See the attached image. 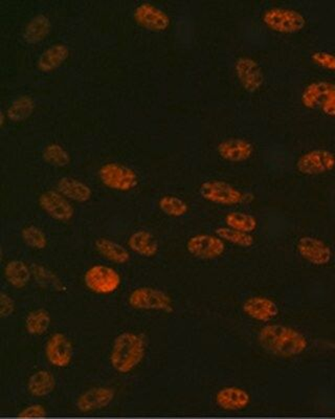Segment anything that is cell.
<instances>
[{
    "label": "cell",
    "instance_id": "ffe728a7",
    "mask_svg": "<svg viewBox=\"0 0 335 419\" xmlns=\"http://www.w3.org/2000/svg\"><path fill=\"white\" fill-rule=\"evenodd\" d=\"M57 190L66 198L77 202H86L92 198V189L81 180L63 178L57 184Z\"/></svg>",
    "mask_w": 335,
    "mask_h": 419
},
{
    "label": "cell",
    "instance_id": "e575fe53",
    "mask_svg": "<svg viewBox=\"0 0 335 419\" xmlns=\"http://www.w3.org/2000/svg\"><path fill=\"white\" fill-rule=\"evenodd\" d=\"M312 61L326 70H335V55L328 52H315L312 55Z\"/></svg>",
    "mask_w": 335,
    "mask_h": 419
},
{
    "label": "cell",
    "instance_id": "d6986e66",
    "mask_svg": "<svg viewBox=\"0 0 335 419\" xmlns=\"http://www.w3.org/2000/svg\"><path fill=\"white\" fill-rule=\"evenodd\" d=\"M70 57V48L64 43H56L46 48L38 59V68L48 72L56 70Z\"/></svg>",
    "mask_w": 335,
    "mask_h": 419
},
{
    "label": "cell",
    "instance_id": "5bb4252c",
    "mask_svg": "<svg viewBox=\"0 0 335 419\" xmlns=\"http://www.w3.org/2000/svg\"><path fill=\"white\" fill-rule=\"evenodd\" d=\"M300 255L315 266H325L331 260V249L317 238L305 236L297 241Z\"/></svg>",
    "mask_w": 335,
    "mask_h": 419
},
{
    "label": "cell",
    "instance_id": "cb8c5ba5",
    "mask_svg": "<svg viewBox=\"0 0 335 419\" xmlns=\"http://www.w3.org/2000/svg\"><path fill=\"white\" fill-rule=\"evenodd\" d=\"M52 28V22L46 15L38 14L26 23L23 30L24 40L30 44L43 40Z\"/></svg>",
    "mask_w": 335,
    "mask_h": 419
},
{
    "label": "cell",
    "instance_id": "8d00e7d4",
    "mask_svg": "<svg viewBox=\"0 0 335 419\" xmlns=\"http://www.w3.org/2000/svg\"><path fill=\"white\" fill-rule=\"evenodd\" d=\"M322 110L330 116H335V84L331 83L329 92L322 105Z\"/></svg>",
    "mask_w": 335,
    "mask_h": 419
},
{
    "label": "cell",
    "instance_id": "8fae6325",
    "mask_svg": "<svg viewBox=\"0 0 335 419\" xmlns=\"http://www.w3.org/2000/svg\"><path fill=\"white\" fill-rule=\"evenodd\" d=\"M133 17L141 26L153 32L167 30L171 23L166 12L149 2L138 4L134 9Z\"/></svg>",
    "mask_w": 335,
    "mask_h": 419
},
{
    "label": "cell",
    "instance_id": "f1b7e54d",
    "mask_svg": "<svg viewBox=\"0 0 335 419\" xmlns=\"http://www.w3.org/2000/svg\"><path fill=\"white\" fill-rule=\"evenodd\" d=\"M50 323H52V319L45 310H36L26 315L24 325H26V330L28 334L42 335L48 332Z\"/></svg>",
    "mask_w": 335,
    "mask_h": 419
},
{
    "label": "cell",
    "instance_id": "836d02e7",
    "mask_svg": "<svg viewBox=\"0 0 335 419\" xmlns=\"http://www.w3.org/2000/svg\"><path fill=\"white\" fill-rule=\"evenodd\" d=\"M21 237L26 246L35 250H43L48 246L45 233L38 227H26L21 232Z\"/></svg>",
    "mask_w": 335,
    "mask_h": 419
},
{
    "label": "cell",
    "instance_id": "74e56055",
    "mask_svg": "<svg viewBox=\"0 0 335 419\" xmlns=\"http://www.w3.org/2000/svg\"><path fill=\"white\" fill-rule=\"evenodd\" d=\"M44 415H45V410L39 405L30 406L19 414L21 418H43Z\"/></svg>",
    "mask_w": 335,
    "mask_h": 419
},
{
    "label": "cell",
    "instance_id": "f546056e",
    "mask_svg": "<svg viewBox=\"0 0 335 419\" xmlns=\"http://www.w3.org/2000/svg\"><path fill=\"white\" fill-rule=\"evenodd\" d=\"M226 224L233 230L251 234L257 229L258 222L251 214L231 212L226 216Z\"/></svg>",
    "mask_w": 335,
    "mask_h": 419
},
{
    "label": "cell",
    "instance_id": "44dd1931",
    "mask_svg": "<svg viewBox=\"0 0 335 419\" xmlns=\"http://www.w3.org/2000/svg\"><path fill=\"white\" fill-rule=\"evenodd\" d=\"M128 246L134 253L143 257H153L160 249L158 240L150 232L144 230L132 234L128 239Z\"/></svg>",
    "mask_w": 335,
    "mask_h": 419
},
{
    "label": "cell",
    "instance_id": "1f68e13d",
    "mask_svg": "<svg viewBox=\"0 0 335 419\" xmlns=\"http://www.w3.org/2000/svg\"><path fill=\"white\" fill-rule=\"evenodd\" d=\"M158 206L165 214L172 217H182L189 211L188 204L176 196H164L158 202Z\"/></svg>",
    "mask_w": 335,
    "mask_h": 419
},
{
    "label": "cell",
    "instance_id": "52a82bcc",
    "mask_svg": "<svg viewBox=\"0 0 335 419\" xmlns=\"http://www.w3.org/2000/svg\"><path fill=\"white\" fill-rule=\"evenodd\" d=\"M200 195L213 204L235 206L243 204L244 192L222 180H209L200 186Z\"/></svg>",
    "mask_w": 335,
    "mask_h": 419
},
{
    "label": "cell",
    "instance_id": "30bf717a",
    "mask_svg": "<svg viewBox=\"0 0 335 419\" xmlns=\"http://www.w3.org/2000/svg\"><path fill=\"white\" fill-rule=\"evenodd\" d=\"M74 348L72 342L63 334H54L46 342L45 357L56 368H66L72 361Z\"/></svg>",
    "mask_w": 335,
    "mask_h": 419
},
{
    "label": "cell",
    "instance_id": "f35d334b",
    "mask_svg": "<svg viewBox=\"0 0 335 419\" xmlns=\"http://www.w3.org/2000/svg\"><path fill=\"white\" fill-rule=\"evenodd\" d=\"M255 196L251 193H243V202H251Z\"/></svg>",
    "mask_w": 335,
    "mask_h": 419
},
{
    "label": "cell",
    "instance_id": "6da1fadb",
    "mask_svg": "<svg viewBox=\"0 0 335 419\" xmlns=\"http://www.w3.org/2000/svg\"><path fill=\"white\" fill-rule=\"evenodd\" d=\"M259 343L266 352L281 357L299 356L308 346L305 335L284 325L264 326L259 332Z\"/></svg>",
    "mask_w": 335,
    "mask_h": 419
},
{
    "label": "cell",
    "instance_id": "603a6c76",
    "mask_svg": "<svg viewBox=\"0 0 335 419\" xmlns=\"http://www.w3.org/2000/svg\"><path fill=\"white\" fill-rule=\"evenodd\" d=\"M56 379L48 370H39L31 376L28 381V390L33 396L44 398L54 391Z\"/></svg>",
    "mask_w": 335,
    "mask_h": 419
},
{
    "label": "cell",
    "instance_id": "4dcf8cb0",
    "mask_svg": "<svg viewBox=\"0 0 335 419\" xmlns=\"http://www.w3.org/2000/svg\"><path fill=\"white\" fill-rule=\"evenodd\" d=\"M216 235L221 238L224 241L230 242V244L241 246V248H250V246H253V242H255L251 234L233 230V229L229 228V227L218 228L216 230Z\"/></svg>",
    "mask_w": 335,
    "mask_h": 419
},
{
    "label": "cell",
    "instance_id": "7402d4cb",
    "mask_svg": "<svg viewBox=\"0 0 335 419\" xmlns=\"http://www.w3.org/2000/svg\"><path fill=\"white\" fill-rule=\"evenodd\" d=\"M32 268L21 260H12L4 268V277L15 288H23L32 278Z\"/></svg>",
    "mask_w": 335,
    "mask_h": 419
},
{
    "label": "cell",
    "instance_id": "3957f363",
    "mask_svg": "<svg viewBox=\"0 0 335 419\" xmlns=\"http://www.w3.org/2000/svg\"><path fill=\"white\" fill-rule=\"evenodd\" d=\"M84 283L90 292L98 295H111L120 288L122 278L110 266H92L84 273Z\"/></svg>",
    "mask_w": 335,
    "mask_h": 419
},
{
    "label": "cell",
    "instance_id": "4fadbf2b",
    "mask_svg": "<svg viewBox=\"0 0 335 419\" xmlns=\"http://www.w3.org/2000/svg\"><path fill=\"white\" fill-rule=\"evenodd\" d=\"M39 205L50 217L58 222H68L74 217V207L58 191H46L42 193L39 197Z\"/></svg>",
    "mask_w": 335,
    "mask_h": 419
},
{
    "label": "cell",
    "instance_id": "2e32d148",
    "mask_svg": "<svg viewBox=\"0 0 335 419\" xmlns=\"http://www.w3.org/2000/svg\"><path fill=\"white\" fill-rule=\"evenodd\" d=\"M243 312L256 321L268 322L277 317L279 308L273 300L256 295L244 302Z\"/></svg>",
    "mask_w": 335,
    "mask_h": 419
},
{
    "label": "cell",
    "instance_id": "484cf974",
    "mask_svg": "<svg viewBox=\"0 0 335 419\" xmlns=\"http://www.w3.org/2000/svg\"><path fill=\"white\" fill-rule=\"evenodd\" d=\"M331 83L326 81H317V82L310 83L306 86L302 94L301 100L305 107L314 109L323 105L328 92H329Z\"/></svg>",
    "mask_w": 335,
    "mask_h": 419
},
{
    "label": "cell",
    "instance_id": "7c38bea8",
    "mask_svg": "<svg viewBox=\"0 0 335 419\" xmlns=\"http://www.w3.org/2000/svg\"><path fill=\"white\" fill-rule=\"evenodd\" d=\"M235 72L244 89L250 92H257L264 83V75L261 66L251 57H241L235 63Z\"/></svg>",
    "mask_w": 335,
    "mask_h": 419
},
{
    "label": "cell",
    "instance_id": "ab89813d",
    "mask_svg": "<svg viewBox=\"0 0 335 419\" xmlns=\"http://www.w3.org/2000/svg\"><path fill=\"white\" fill-rule=\"evenodd\" d=\"M6 112H4V111L0 112V125H1V127H4V119H6Z\"/></svg>",
    "mask_w": 335,
    "mask_h": 419
},
{
    "label": "cell",
    "instance_id": "ac0fdd59",
    "mask_svg": "<svg viewBox=\"0 0 335 419\" xmlns=\"http://www.w3.org/2000/svg\"><path fill=\"white\" fill-rule=\"evenodd\" d=\"M250 394L238 387L222 388L216 396L217 405L229 411L244 409L250 403Z\"/></svg>",
    "mask_w": 335,
    "mask_h": 419
},
{
    "label": "cell",
    "instance_id": "d590c367",
    "mask_svg": "<svg viewBox=\"0 0 335 419\" xmlns=\"http://www.w3.org/2000/svg\"><path fill=\"white\" fill-rule=\"evenodd\" d=\"M15 312V302L10 295L1 293L0 295V315L2 317H10Z\"/></svg>",
    "mask_w": 335,
    "mask_h": 419
},
{
    "label": "cell",
    "instance_id": "7a4b0ae2",
    "mask_svg": "<svg viewBox=\"0 0 335 419\" xmlns=\"http://www.w3.org/2000/svg\"><path fill=\"white\" fill-rule=\"evenodd\" d=\"M145 354L146 342L142 335L123 332L114 339L110 352V364L119 374H129L142 363Z\"/></svg>",
    "mask_w": 335,
    "mask_h": 419
},
{
    "label": "cell",
    "instance_id": "8992f818",
    "mask_svg": "<svg viewBox=\"0 0 335 419\" xmlns=\"http://www.w3.org/2000/svg\"><path fill=\"white\" fill-rule=\"evenodd\" d=\"M99 178L107 188L130 191L138 184V174L131 168L118 163H107L99 170Z\"/></svg>",
    "mask_w": 335,
    "mask_h": 419
},
{
    "label": "cell",
    "instance_id": "5b68a950",
    "mask_svg": "<svg viewBox=\"0 0 335 419\" xmlns=\"http://www.w3.org/2000/svg\"><path fill=\"white\" fill-rule=\"evenodd\" d=\"M128 303L131 308L140 310H158L171 312L173 302L168 293L153 288H138L130 293Z\"/></svg>",
    "mask_w": 335,
    "mask_h": 419
},
{
    "label": "cell",
    "instance_id": "d4e9b609",
    "mask_svg": "<svg viewBox=\"0 0 335 419\" xmlns=\"http://www.w3.org/2000/svg\"><path fill=\"white\" fill-rule=\"evenodd\" d=\"M96 249L101 256L114 263L124 264L130 260L129 251L118 242L108 238H99L96 241Z\"/></svg>",
    "mask_w": 335,
    "mask_h": 419
},
{
    "label": "cell",
    "instance_id": "277c9868",
    "mask_svg": "<svg viewBox=\"0 0 335 419\" xmlns=\"http://www.w3.org/2000/svg\"><path fill=\"white\" fill-rule=\"evenodd\" d=\"M264 24L270 30L283 34L300 32L306 26V19L299 11L287 8H272L262 17Z\"/></svg>",
    "mask_w": 335,
    "mask_h": 419
},
{
    "label": "cell",
    "instance_id": "9a60e30c",
    "mask_svg": "<svg viewBox=\"0 0 335 419\" xmlns=\"http://www.w3.org/2000/svg\"><path fill=\"white\" fill-rule=\"evenodd\" d=\"M218 154L229 162L240 163L250 160L253 147L248 141L242 138H230L222 141L217 147Z\"/></svg>",
    "mask_w": 335,
    "mask_h": 419
},
{
    "label": "cell",
    "instance_id": "9c48e42d",
    "mask_svg": "<svg viewBox=\"0 0 335 419\" xmlns=\"http://www.w3.org/2000/svg\"><path fill=\"white\" fill-rule=\"evenodd\" d=\"M187 249L194 257L209 260L220 257L226 251V244L218 236L199 234L190 238Z\"/></svg>",
    "mask_w": 335,
    "mask_h": 419
},
{
    "label": "cell",
    "instance_id": "d6a6232c",
    "mask_svg": "<svg viewBox=\"0 0 335 419\" xmlns=\"http://www.w3.org/2000/svg\"><path fill=\"white\" fill-rule=\"evenodd\" d=\"M44 160L57 167H65L70 163V156L61 145L53 143L43 149Z\"/></svg>",
    "mask_w": 335,
    "mask_h": 419
},
{
    "label": "cell",
    "instance_id": "4316f807",
    "mask_svg": "<svg viewBox=\"0 0 335 419\" xmlns=\"http://www.w3.org/2000/svg\"><path fill=\"white\" fill-rule=\"evenodd\" d=\"M31 268L35 281L40 288L56 292H65L66 288L63 282L52 270L41 264H33Z\"/></svg>",
    "mask_w": 335,
    "mask_h": 419
},
{
    "label": "cell",
    "instance_id": "83f0119b",
    "mask_svg": "<svg viewBox=\"0 0 335 419\" xmlns=\"http://www.w3.org/2000/svg\"><path fill=\"white\" fill-rule=\"evenodd\" d=\"M35 110V101L32 97L23 96L15 99L6 109V118L13 122H21L26 120Z\"/></svg>",
    "mask_w": 335,
    "mask_h": 419
},
{
    "label": "cell",
    "instance_id": "e0dca14e",
    "mask_svg": "<svg viewBox=\"0 0 335 419\" xmlns=\"http://www.w3.org/2000/svg\"><path fill=\"white\" fill-rule=\"evenodd\" d=\"M114 398V391L111 388L94 387L84 392L77 401L79 409L83 412L102 409L109 405Z\"/></svg>",
    "mask_w": 335,
    "mask_h": 419
},
{
    "label": "cell",
    "instance_id": "ba28073f",
    "mask_svg": "<svg viewBox=\"0 0 335 419\" xmlns=\"http://www.w3.org/2000/svg\"><path fill=\"white\" fill-rule=\"evenodd\" d=\"M335 167V156L324 149H315L303 154L297 160V169L306 175H317L331 171Z\"/></svg>",
    "mask_w": 335,
    "mask_h": 419
}]
</instances>
